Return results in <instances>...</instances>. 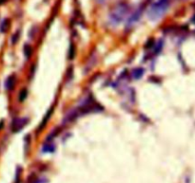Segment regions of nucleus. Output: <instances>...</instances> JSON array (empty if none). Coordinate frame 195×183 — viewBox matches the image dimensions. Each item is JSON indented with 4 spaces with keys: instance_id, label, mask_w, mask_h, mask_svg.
Segmentation results:
<instances>
[{
    "instance_id": "f257e3e1",
    "label": "nucleus",
    "mask_w": 195,
    "mask_h": 183,
    "mask_svg": "<svg viewBox=\"0 0 195 183\" xmlns=\"http://www.w3.org/2000/svg\"><path fill=\"white\" fill-rule=\"evenodd\" d=\"M170 3V0H157V1H155L148 9L147 11L148 18L152 21L160 19L165 14V12L168 11Z\"/></svg>"
},
{
    "instance_id": "f03ea898",
    "label": "nucleus",
    "mask_w": 195,
    "mask_h": 183,
    "mask_svg": "<svg viewBox=\"0 0 195 183\" xmlns=\"http://www.w3.org/2000/svg\"><path fill=\"white\" fill-rule=\"evenodd\" d=\"M129 11V5L126 3H119L109 14V22L111 26H117L121 23Z\"/></svg>"
},
{
    "instance_id": "7ed1b4c3",
    "label": "nucleus",
    "mask_w": 195,
    "mask_h": 183,
    "mask_svg": "<svg viewBox=\"0 0 195 183\" xmlns=\"http://www.w3.org/2000/svg\"><path fill=\"white\" fill-rule=\"evenodd\" d=\"M29 120L27 118H18V119H14L11 123V131L16 133L19 132L21 129L24 128V126L28 124Z\"/></svg>"
},
{
    "instance_id": "20e7f679",
    "label": "nucleus",
    "mask_w": 195,
    "mask_h": 183,
    "mask_svg": "<svg viewBox=\"0 0 195 183\" xmlns=\"http://www.w3.org/2000/svg\"><path fill=\"white\" fill-rule=\"evenodd\" d=\"M142 8H139L138 10H136L135 11H134L130 16L129 17L128 19V22H127V27H132L135 23L138 22V20L140 19L141 17V14H142Z\"/></svg>"
},
{
    "instance_id": "39448f33",
    "label": "nucleus",
    "mask_w": 195,
    "mask_h": 183,
    "mask_svg": "<svg viewBox=\"0 0 195 183\" xmlns=\"http://www.w3.org/2000/svg\"><path fill=\"white\" fill-rule=\"evenodd\" d=\"M55 150V145L52 142H45L42 146V152L43 153H52Z\"/></svg>"
},
{
    "instance_id": "423d86ee",
    "label": "nucleus",
    "mask_w": 195,
    "mask_h": 183,
    "mask_svg": "<svg viewBox=\"0 0 195 183\" xmlns=\"http://www.w3.org/2000/svg\"><path fill=\"white\" fill-rule=\"evenodd\" d=\"M14 84H16V76L11 75L7 78V80L5 82V88L7 90H11L14 86Z\"/></svg>"
},
{
    "instance_id": "0eeeda50",
    "label": "nucleus",
    "mask_w": 195,
    "mask_h": 183,
    "mask_svg": "<svg viewBox=\"0 0 195 183\" xmlns=\"http://www.w3.org/2000/svg\"><path fill=\"white\" fill-rule=\"evenodd\" d=\"M145 73V69L142 68H137L135 69H133L132 72H131V76H132V78L133 79H135V80H138L140 79L142 76L144 75Z\"/></svg>"
},
{
    "instance_id": "6e6552de",
    "label": "nucleus",
    "mask_w": 195,
    "mask_h": 183,
    "mask_svg": "<svg viewBox=\"0 0 195 183\" xmlns=\"http://www.w3.org/2000/svg\"><path fill=\"white\" fill-rule=\"evenodd\" d=\"M10 27V20L9 19H4L0 25V32L1 33H6Z\"/></svg>"
},
{
    "instance_id": "1a4fd4ad",
    "label": "nucleus",
    "mask_w": 195,
    "mask_h": 183,
    "mask_svg": "<svg viewBox=\"0 0 195 183\" xmlns=\"http://www.w3.org/2000/svg\"><path fill=\"white\" fill-rule=\"evenodd\" d=\"M162 48H163V41H159V42L157 43V45L155 46V49H154V53H155V54L159 53V52L161 51Z\"/></svg>"
},
{
    "instance_id": "9d476101",
    "label": "nucleus",
    "mask_w": 195,
    "mask_h": 183,
    "mask_svg": "<svg viewBox=\"0 0 195 183\" xmlns=\"http://www.w3.org/2000/svg\"><path fill=\"white\" fill-rule=\"evenodd\" d=\"M24 50H25V55L27 56V57H29V55H31V52H32V48L29 47V46H25V49H24Z\"/></svg>"
},
{
    "instance_id": "9b49d317",
    "label": "nucleus",
    "mask_w": 195,
    "mask_h": 183,
    "mask_svg": "<svg viewBox=\"0 0 195 183\" xmlns=\"http://www.w3.org/2000/svg\"><path fill=\"white\" fill-rule=\"evenodd\" d=\"M34 183H48V180L46 177H40L34 181Z\"/></svg>"
},
{
    "instance_id": "f8f14e48",
    "label": "nucleus",
    "mask_w": 195,
    "mask_h": 183,
    "mask_svg": "<svg viewBox=\"0 0 195 183\" xmlns=\"http://www.w3.org/2000/svg\"><path fill=\"white\" fill-rule=\"evenodd\" d=\"M26 96H27V91L26 90H23L22 92L20 93V95H19V100L20 101H23L26 98Z\"/></svg>"
},
{
    "instance_id": "ddd939ff",
    "label": "nucleus",
    "mask_w": 195,
    "mask_h": 183,
    "mask_svg": "<svg viewBox=\"0 0 195 183\" xmlns=\"http://www.w3.org/2000/svg\"><path fill=\"white\" fill-rule=\"evenodd\" d=\"M18 34H19V33H17L16 34L12 35V39H11L12 44H16V41L18 40Z\"/></svg>"
},
{
    "instance_id": "4468645a",
    "label": "nucleus",
    "mask_w": 195,
    "mask_h": 183,
    "mask_svg": "<svg viewBox=\"0 0 195 183\" xmlns=\"http://www.w3.org/2000/svg\"><path fill=\"white\" fill-rule=\"evenodd\" d=\"M3 125H4V123H3V121H0V130H1V129H2Z\"/></svg>"
},
{
    "instance_id": "2eb2a0df",
    "label": "nucleus",
    "mask_w": 195,
    "mask_h": 183,
    "mask_svg": "<svg viewBox=\"0 0 195 183\" xmlns=\"http://www.w3.org/2000/svg\"><path fill=\"white\" fill-rule=\"evenodd\" d=\"M5 1H6V0H0V5L3 4V3H5Z\"/></svg>"
}]
</instances>
